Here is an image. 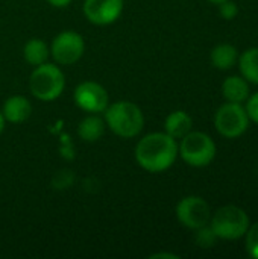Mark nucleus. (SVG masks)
<instances>
[{"instance_id":"1","label":"nucleus","mask_w":258,"mask_h":259,"mask_svg":"<svg viewBox=\"0 0 258 259\" xmlns=\"http://www.w3.org/2000/svg\"><path fill=\"white\" fill-rule=\"evenodd\" d=\"M135 162L149 173L169 170L178 158V141L166 132H151L135 146Z\"/></svg>"},{"instance_id":"2","label":"nucleus","mask_w":258,"mask_h":259,"mask_svg":"<svg viewBox=\"0 0 258 259\" xmlns=\"http://www.w3.org/2000/svg\"><path fill=\"white\" fill-rule=\"evenodd\" d=\"M103 120L106 127L123 140L135 138L144 127V114L138 105L131 100L109 102L103 111Z\"/></svg>"},{"instance_id":"3","label":"nucleus","mask_w":258,"mask_h":259,"mask_svg":"<svg viewBox=\"0 0 258 259\" xmlns=\"http://www.w3.org/2000/svg\"><path fill=\"white\" fill-rule=\"evenodd\" d=\"M29 90L40 102L56 100L65 90V74L61 65L47 61L33 67L29 77Z\"/></svg>"},{"instance_id":"4","label":"nucleus","mask_w":258,"mask_h":259,"mask_svg":"<svg viewBox=\"0 0 258 259\" xmlns=\"http://www.w3.org/2000/svg\"><path fill=\"white\" fill-rule=\"evenodd\" d=\"M178 156L190 167H207L216 158V143L205 132L190 131L178 143Z\"/></svg>"},{"instance_id":"5","label":"nucleus","mask_w":258,"mask_h":259,"mask_svg":"<svg viewBox=\"0 0 258 259\" xmlns=\"http://www.w3.org/2000/svg\"><path fill=\"white\" fill-rule=\"evenodd\" d=\"M211 229L219 240L236 241L246 235L251 223L245 209L236 205H227L219 208L210 219Z\"/></svg>"},{"instance_id":"6","label":"nucleus","mask_w":258,"mask_h":259,"mask_svg":"<svg viewBox=\"0 0 258 259\" xmlns=\"http://www.w3.org/2000/svg\"><path fill=\"white\" fill-rule=\"evenodd\" d=\"M249 121L251 120L246 114L245 106H242V103L227 102L217 109L214 115L216 131L222 137L230 138V140L242 137L246 132Z\"/></svg>"},{"instance_id":"7","label":"nucleus","mask_w":258,"mask_h":259,"mask_svg":"<svg viewBox=\"0 0 258 259\" xmlns=\"http://www.w3.org/2000/svg\"><path fill=\"white\" fill-rule=\"evenodd\" d=\"M85 53V39L75 30L59 32L50 44V56L58 65H73Z\"/></svg>"},{"instance_id":"8","label":"nucleus","mask_w":258,"mask_h":259,"mask_svg":"<svg viewBox=\"0 0 258 259\" xmlns=\"http://www.w3.org/2000/svg\"><path fill=\"white\" fill-rule=\"evenodd\" d=\"M75 105L87 114H103L109 105V96L103 85L94 80L81 82L73 91Z\"/></svg>"},{"instance_id":"9","label":"nucleus","mask_w":258,"mask_h":259,"mask_svg":"<svg viewBox=\"0 0 258 259\" xmlns=\"http://www.w3.org/2000/svg\"><path fill=\"white\" fill-rule=\"evenodd\" d=\"M176 219L184 228L196 231L210 223L211 209L201 196H186L176 205Z\"/></svg>"},{"instance_id":"10","label":"nucleus","mask_w":258,"mask_h":259,"mask_svg":"<svg viewBox=\"0 0 258 259\" xmlns=\"http://www.w3.org/2000/svg\"><path fill=\"white\" fill-rule=\"evenodd\" d=\"M123 0H84V17L96 26H108L117 21L123 12Z\"/></svg>"},{"instance_id":"11","label":"nucleus","mask_w":258,"mask_h":259,"mask_svg":"<svg viewBox=\"0 0 258 259\" xmlns=\"http://www.w3.org/2000/svg\"><path fill=\"white\" fill-rule=\"evenodd\" d=\"M2 114L6 123H14V124L24 123L32 114V103L24 96H20V94L11 96L5 100Z\"/></svg>"},{"instance_id":"12","label":"nucleus","mask_w":258,"mask_h":259,"mask_svg":"<svg viewBox=\"0 0 258 259\" xmlns=\"http://www.w3.org/2000/svg\"><path fill=\"white\" fill-rule=\"evenodd\" d=\"M192 129H193V120L182 109L172 111L164 120V132L172 138H175L176 141L186 137Z\"/></svg>"},{"instance_id":"13","label":"nucleus","mask_w":258,"mask_h":259,"mask_svg":"<svg viewBox=\"0 0 258 259\" xmlns=\"http://www.w3.org/2000/svg\"><path fill=\"white\" fill-rule=\"evenodd\" d=\"M106 124L103 117L99 114H88L85 115L78 124V135L85 143H96L105 134Z\"/></svg>"},{"instance_id":"14","label":"nucleus","mask_w":258,"mask_h":259,"mask_svg":"<svg viewBox=\"0 0 258 259\" xmlns=\"http://www.w3.org/2000/svg\"><path fill=\"white\" fill-rule=\"evenodd\" d=\"M222 94L227 102H246L249 94V82L243 76H228L222 83Z\"/></svg>"},{"instance_id":"15","label":"nucleus","mask_w":258,"mask_h":259,"mask_svg":"<svg viewBox=\"0 0 258 259\" xmlns=\"http://www.w3.org/2000/svg\"><path fill=\"white\" fill-rule=\"evenodd\" d=\"M210 61L214 68L227 71V70H231L237 64L239 52L233 44H228V42L217 44L210 53Z\"/></svg>"},{"instance_id":"16","label":"nucleus","mask_w":258,"mask_h":259,"mask_svg":"<svg viewBox=\"0 0 258 259\" xmlns=\"http://www.w3.org/2000/svg\"><path fill=\"white\" fill-rule=\"evenodd\" d=\"M23 58L32 67L41 65L50 58V46L41 38H30L23 47Z\"/></svg>"},{"instance_id":"17","label":"nucleus","mask_w":258,"mask_h":259,"mask_svg":"<svg viewBox=\"0 0 258 259\" xmlns=\"http://www.w3.org/2000/svg\"><path fill=\"white\" fill-rule=\"evenodd\" d=\"M239 68L242 76L251 82L258 85V47H252L245 50L239 56Z\"/></svg>"},{"instance_id":"18","label":"nucleus","mask_w":258,"mask_h":259,"mask_svg":"<svg viewBox=\"0 0 258 259\" xmlns=\"http://www.w3.org/2000/svg\"><path fill=\"white\" fill-rule=\"evenodd\" d=\"M219 238L216 237L214 231L211 229L210 225H205L199 229H196V235H195V241L201 249H210L216 244Z\"/></svg>"},{"instance_id":"19","label":"nucleus","mask_w":258,"mask_h":259,"mask_svg":"<svg viewBox=\"0 0 258 259\" xmlns=\"http://www.w3.org/2000/svg\"><path fill=\"white\" fill-rule=\"evenodd\" d=\"M245 237H246L248 255L258 259V223H254L252 226H249V229H248Z\"/></svg>"},{"instance_id":"20","label":"nucleus","mask_w":258,"mask_h":259,"mask_svg":"<svg viewBox=\"0 0 258 259\" xmlns=\"http://www.w3.org/2000/svg\"><path fill=\"white\" fill-rule=\"evenodd\" d=\"M219 14L224 20H234L239 14V6L233 0H224L219 3Z\"/></svg>"},{"instance_id":"21","label":"nucleus","mask_w":258,"mask_h":259,"mask_svg":"<svg viewBox=\"0 0 258 259\" xmlns=\"http://www.w3.org/2000/svg\"><path fill=\"white\" fill-rule=\"evenodd\" d=\"M245 109H246V114H248L249 120L258 124V91L246 99Z\"/></svg>"},{"instance_id":"22","label":"nucleus","mask_w":258,"mask_h":259,"mask_svg":"<svg viewBox=\"0 0 258 259\" xmlns=\"http://www.w3.org/2000/svg\"><path fill=\"white\" fill-rule=\"evenodd\" d=\"M53 8H67L70 3H71V0H47Z\"/></svg>"},{"instance_id":"23","label":"nucleus","mask_w":258,"mask_h":259,"mask_svg":"<svg viewBox=\"0 0 258 259\" xmlns=\"http://www.w3.org/2000/svg\"><path fill=\"white\" fill-rule=\"evenodd\" d=\"M151 258H152V259H157V258L178 259L179 256H178V255H175V253H164V252H160V253H154V255H151Z\"/></svg>"},{"instance_id":"24","label":"nucleus","mask_w":258,"mask_h":259,"mask_svg":"<svg viewBox=\"0 0 258 259\" xmlns=\"http://www.w3.org/2000/svg\"><path fill=\"white\" fill-rule=\"evenodd\" d=\"M5 124H6V120H5V117H3V114H2V109H0V135H2V132L5 131Z\"/></svg>"},{"instance_id":"25","label":"nucleus","mask_w":258,"mask_h":259,"mask_svg":"<svg viewBox=\"0 0 258 259\" xmlns=\"http://www.w3.org/2000/svg\"><path fill=\"white\" fill-rule=\"evenodd\" d=\"M210 3H213V5H219V3H222L224 0H208Z\"/></svg>"}]
</instances>
